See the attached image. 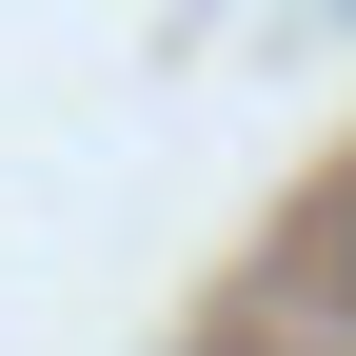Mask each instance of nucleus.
I'll list each match as a JSON object with an SVG mask.
<instances>
[{
	"label": "nucleus",
	"instance_id": "1",
	"mask_svg": "<svg viewBox=\"0 0 356 356\" xmlns=\"http://www.w3.org/2000/svg\"><path fill=\"white\" fill-rule=\"evenodd\" d=\"M337 297H356V218H337Z\"/></svg>",
	"mask_w": 356,
	"mask_h": 356
}]
</instances>
